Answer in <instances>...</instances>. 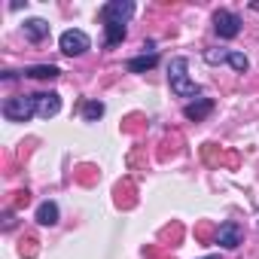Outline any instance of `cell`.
Returning a JSON list of instances; mask_svg holds the SVG:
<instances>
[{
	"label": "cell",
	"instance_id": "6da1fadb",
	"mask_svg": "<svg viewBox=\"0 0 259 259\" xmlns=\"http://www.w3.org/2000/svg\"><path fill=\"white\" fill-rule=\"evenodd\" d=\"M186 67H189V61H186V58H174V61H171V67H168L171 92H174V95H180V98H195V95H198V85L186 76Z\"/></svg>",
	"mask_w": 259,
	"mask_h": 259
},
{
	"label": "cell",
	"instance_id": "7a4b0ae2",
	"mask_svg": "<svg viewBox=\"0 0 259 259\" xmlns=\"http://www.w3.org/2000/svg\"><path fill=\"white\" fill-rule=\"evenodd\" d=\"M37 113V95H16L4 104V116L10 122H28Z\"/></svg>",
	"mask_w": 259,
	"mask_h": 259
},
{
	"label": "cell",
	"instance_id": "3957f363",
	"mask_svg": "<svg viewBox=\"0 0 259 259\" xmlns=\"http://www.w3.org/2000/svg\"><path fill=\"white\" fill-rule=\"evenodd\" d=\"M132 16H135V4H132V0H113V4H107L101 10L104 25H125Z\"/></svg>",
	"mask_w": 259,
	"mask_h": 259
},
{
	"label": "cell",
	"instance_id": "277c9868",
	"mask_svg": "<svg viewBox=\"0 0 259 259\" xmlns=\"http://www.w3.org/2000/svg\"><path fill=\"white\" fill-rule=\"evenodd\" d=\"M213 31H217L223 40H232V37L241 34V19H238L235 13H229V10H220V13L213 16Z\"/></svg>",
	"mask_w": 259,
	"mask_h": 259
},
{
	"label": "cell",
	"instance_id": "5b68a950",
	"mask_svg": "<svg viewBox=\"0 0 259 259\" xmlns=\"http://www.w3.org/2000/svg\"><path fill=\"white\" fill-rule=\"evenodd\" d=\"M89 49V34L85 31H64L61 34V52L64 55H82Z\"/></svg>",
	"mask_w": 259,
	"mask_h": 259
},
{
	"label": "cell",
	"instance_id": "8992f818",
	"mask_svg": "<svg viewBox=\"0 0 259 259\" xmlns=\"http://www.w3.org/2000/svg\"><path fill=\"white\" fill-rule=\"evenodd\" d=\"M241 238H244V232H241L238 223H223V226L217 229V244L226 247V250H235V247L241 244Z\"/></svg>",
	"mask_w": 259,
	"mask_h": 259
},
{
	"label": "cell",
	"instance_id": "52a82bcc",
	"mask_svg": "<svg viewBox=\"0 0 259 259\" xmlns=\"http://www.w3.org/2000/svg\"><path fill=\"white\" fill-rule=\"evenodd\" d=\"M58 110H61V98H58L55 92L37 95V116H40V119H49V116H55Z\"/></svg>",
	"mask_w": 259,
	"mask_h": 259
},
{
	"label": "cell",
	"instance_id": "ba28073f",
	"mask_svg": "<svg viewBox=\"0 0 259 259\" xmlns=\"http://www.w3.org/2000/svg\"><path fill=\"white\" fill-rule=\"evenodd\" d=\"M210 110H213V101H210V98H198L195 104H186V110H183V113H186V119H192V122H201V119H204Z\"/></svg>",
	"mask_w": 259,
	"mask_h": 259
},
{
	"label": "cell",
	"instance_id": "9c48e42d",
	"mask_svg": "<svg viewBox=\"0 0 259 259\" xmlns=\"http://www.w3.org/2000/svg\"><path fill=\"white\" fill-rule=\"evenodd\" d=\"M37 223L40 226H55L58 223V204L55 201H43L37 207Z\"/></svg>",
	"mask_w": 259,
	"mask_h": 259
},
{
	"label": "cell",
	"instance_id": "30bf717a",
	"mask_svg": "<svg viewBox=\"0 0 259 259\" xmlns=\"http://www.w3.org/2000/svg\"><path fill=\"white\" fill-rule=\"evenodd\" d=\"M25 34L40 43L43 37H49V25H46L43 19H28V22H25Z\"/></svg>",
	"mask_w": 259,
	"mask_h": 259
},
{
	"label": "cell",
	"instance_id": "8fae6325",
	"mask_svg": "<svg viewBox=\"0 0 259 259\" xmlns=\"http://www.w3.org/2000/svg\"><path fill=\"white\" fill-rule=\"evenodd\" d=\"M61 70L55 67V64H34V67H28L25 70V76H34V79H55Z\"/></svg>",
	"mask_w": 259,
	"mask_h": 259
},
{
	"label": "cell",
	"instance_id": "7c38bea8",
	"mask_svg": "<svg viewBox=\"0 0 259 259\" xmlns=\"http://www.w3.org/2000/svg\"><path fill=\"white\" fill-rule=\"evenodd\" d=\"M156 61H159L156 52H153V55H141V58H132V61H128V70H132V73H144V70L156 67Z\"/></svg>",
	"mask_w": 259,
	"mask_h": 259
},
{
	"label": "cell",
	"instance_id": "4fadbf2b",
	"mask_svg": "<svg viewBox=\"0 0 259 259\" xmlns=\"http://www.w3.org/2000/svg\"><path fill=\"white\" fill-rule=\"evenodd\" d=\"M125 40V25H104V43L107 46H119Z\"/></svg>",
	"mask_w": 259,
	"mask_h": 259
},
{
	"label": "cell",
	"instance_id": "5bb4252c",
	"mask_svg": "<svg viewBox=\"0 0 259 259\" xmlns=\"http://www.w3.org/2000/svg\"><path fill=\"white\" fill-rule=\"evenodd\" d=\"M101 116H104V104H101V101H89V104H85V119L95 122V119H101Z\"/></svg>",
	"mask_w": 259,
	"mask_h": 259
},
{
	"label": "cell",
	"instance_id": "9a60e30c",
	"mask_svg": "<svg viewBox=\"0 0 259 259\" xmlns=\"http://www.w3.org/2000/svg\"><path fill=\"white\" fill-rule=\"evenodd\" d=\"M204 58H207L210 64H220V61H229V52H226V49H207Z\"/></svg>",
	"mask_w": 259,
	"mask_h": 259
},
{
	"label": "cell",
	"instance_id": "2e32d148",
	"mask_svg": "<svg viewBox=\"0 0 259 259\" xmlns=\"http://www.w3.org/2000/svg\"><path fill=\"white\" fill-rule=\"evenodd\" d=\"M229 64H232L238 73H244V70H247V58H244L241 52H229Z\"/></svg>",
	"mask_w": 259,
	"mask_h": 259
},
{
	"label": "cell",
	"instance_id": "e0dca14e",
	"mask_svg": "<svg viewBox=\"0 0 259 259\" xmlns=\"http://www.w3.org/2000/svg\"><path fill=\"white\" fill-rule=\"evenodd\" d=\"M204 259H217V256H204Z\"/></svg>",
	"mask_w": 259,
	"mask_h": 259
}]
</instances>
